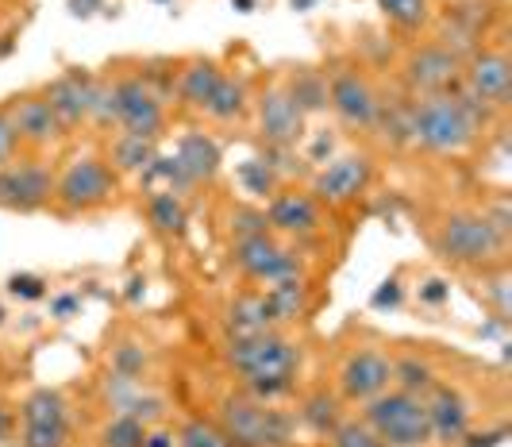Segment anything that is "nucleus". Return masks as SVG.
I'll use <instances>...</instances> for the list:
<instances>
[{
  "label": "nucleus",
  "mask_w": 512,
  "mask_h": 447,
  "mask_svg": "<svg viewBox=\"0 0 512 447\" xmlns=\"http://www.w3.org/2000/svg\"><path fill=\"white\" fill-rule=\"evenodd\" d=\"M262 328H278L266 290L243 286V290L231 293L228 309H224V332H262Z\"/></svg>",
  "instance_id": "obj_29"
},
{
  "label": "nucleus",
  "mask_w": 512,
  "mask_h": 447,
  "mask_svg": "<svg viewBox=\"0 0 512 447\" xmlns=\"http://www.w3.org/2000/svg\"><path fill=\"white\" fill-rule=\"evenodd\" d=\"M282 85L289 89V97L297 101V108L308 120L328 112V70L320 66H289L282 74Z\"/></svg>",
  "instance_id": "obj_30"
},
{
  "label": "nucleus",
  "mask_w": 512,
  "mask_h": 447,
  "mask_svg": "<svg viewBox=\"0 0 512 447\" xmlns=\"http://www.w3.org/2000/svg\"><path fill=\"white\" fill-rule=\"evenodd\" d=\"M228 4L239 12V16H251V12H258V0H228Z\"/></svg>",
  "instance_id": "obj_52"
},
{
  "label": "nucleus",
  "mask_w": 512,
  "mask_h": 447,
  "mask_svg": "<svg viewBox=\"0 0 512 447\" xmlns=\"http://www.w3.org/2000/svg\"><path fill=\"white\" fill-rule=\"evenodd\" d=\"M462 93L493 112L497 120L509 112L512 105V58L501 43H482L466 54L462 62Z\"/></svg>",
  "instance_id": "obj_17"
},
{
  "label": "nucleus",
  "mask_w": 512,
  "mask_h": 447,
  "mask_svg": "<svg viewBox=\"0 0 512 447\" xmlns=\"http://www.w3.org/2000/svg\"><path fill=\"white\" fill-rule=\"evenodd\" d=\"M316 4H320V0H289V8H293V12H312Z\"/></svg>",
  "instance_id": "obj_53"
},
{
  "label": "nucleus",
  "mask_w": 512,
  "mask_h": 447,
  "mask_svg": "<svg viewBox=\"0 0 512 447\" xmlns=\"http://www.w3.org/2000/svg\"><path fill=\"white\" fill-rule=\"evenodd\" d=\"M405 301H409V282H405V270H393L389 278H382L374 293H370V309L374 313H397V309H405Z\"/></svg>",
  "instance_id": "obj_41"
},
{
  "label": "nucleus",
  "mask_w": 512,
  "mask_h": 447,
  "mask_svg": "<svg viewBox=\"0 0 512 447\" xmlns=\"http://www.w3.org/2000/svg\"><path fill=\"white\" fill-rule=\"evenodd\" d=\"M297 409H293V421H297V432H305L312 440H328L339 424L351 417V409L343 405V397L335 394L328 382L320 386H308V390H297Z\"/></svg>",
  "instance_id": "obj_22"
},
{
  "label": "nucleus",
  "mask_w": 512,
  "mask_h": 447,
  "mask_svg": "<svg viewBox=\"0 0 512 447\" xmlns=\"http://www.w3.org/2000/svg\"><path fill=\"white\" fill-rule=\"evenodd\" d=\"M66 8L74 20H93V16H101L104 0H66Z\"/></svg>",
  "instance_id": "obj_50"
},
{
  "label": "nucleus",
  "mask_w": 512,
  "mask_h": 447,
  "mask_svg": "<svg viewBox=\"0 0 512 447\" xmlns=\"http://www.w3.org/2000/svg\"><path fill=\"white\" fill-rule=\"evenodd\" d=\"M385 447H432V424H428V401L424 394H409L401 386H389L378 397L355 409Z\"/></svg>",
  "instance_id": "obj_6"
},
{
  "label": "nucleus",
  "mask_w": 512,
  "mask_h": 447,
  "mask_svg": "<svg viewBox=\"0 0 512 447\" xmlns=\"http://www.w3.org/2000/svg\"><path fill=\"white\" fill-rule=\"evenodd\" d=\"M428 401V424H432V447H459L462 436L474 428V401L455 386L451 378H439L424 394Z\"/></svg>",
  "instance_id": "obj_20"
},
{
  "label": "nucleus",
  "mask_w": 512,
  "mask_h": 447,
  "mask_svg": "<svg viewBox=\"0 0 512 447\" xmlns=\"http://www.w3.org/2000/svg\"><path fill=\"white\" fill-rule=\"evenodd\" d=\"M462 62L466 54L451 47L447 39L420 35L409 51L401 54L397 78L409 97H436V93H455L462 85Z\"/></svg>",
  "instance_id": "obj_11"
},
{
  "label": "nucleus",
  "mask_w": 512,
  "mask_h": 447,
  "mask_svg": "<svg viewBox=\"0 0 512 447\" xmlns=\"http://www.w3.org/2000/svg\"><path fill=\"white\" fill-rule=\"evenodd\" d=\"M108 74L116 81V132L162 143L166 132H170V116H174L170 101L139 74V66L135 70L108 66Z\"/></svg>",
  "instance_id": "obj_9"
},
{
  "label": "nucleus",
  "mask_w": 512,
  "mask_h": 447,
  "mask_svg": "<svg viewBox=\"0 0 512 447\" xmlns=\"http://www.w3.org/2000/svg\"><path fill=\"white\" fill-rule=\"evenodd\" d=\"M147 286H151V282H147V274H143V270H135V274H128V278H124V290H120V297H124L128 305H139V301L147 297Z\"/></svg>",
  "instance_id": "obj_49"
},
{
  "label": "nucleus",
  "mask_w": 512,
  "mask_h": 447,
  "mask_svg": "<svg viewBox=\"0 0 512 447\" xmlns=\"http://www.w3.org/2000/svg\"><path fill=\"white\" fill-rule=\"evenodd\" d=\"M20 155H24V147H20V139H16V132H12V120H8V112L0 108V166L16 162Z\"/></svg>",
  "instance_id": "obj_46"
},
{
  "label": "nucleus",
  "mask_w": 512,
  "mask_h": 447,
  "mask_svg": "<svg viewBox=\"0 0 512 447\" xmlns=\"http://www.w3.org/2000/svg\"><path fill=\"white\" fill-rule=\"evenodd\" d=\"M174 158L181 162V170L189 174V182L197 185V193L216 185L220 170H224V143L205 128H185L174 139Z\"/></svg>",
  "instance_id": "obj_23"
},
{
  "label": "nucleus",
  "mask_w": 512,
  "mask_h": 447,
  "mask_svg": "<svg viewBox=\"0 0 512 447\" xmlns=\"http://www.w3.org/2000/svg\"><path fill=\"white\" fill-rule=\"evenodd\" d=\"M266 301H270L274 324H278V328H289V332H293L297 324H305L308 316H312V309H316L308 274H301V278H285V282L266 286Z\"/></svg>",
  "instance_id": "obj_27"
},
{
  "label": "nucleus",
  "mask_w": 512,
  "mask_h": 447,
  "mask_svg": "<svg viewBox=\"0 0 512 447\" xmlns=\"http://www.w3.org/2000/svg\"><path fill=\"white\" fill-rule=\"evenodd\" d=\"M466 286L474 293V301L486 309L489 320H497V324H512V270L509 263H497V266H486V270H474V274H466Z\"/></svg>",
  "instance_id": "obj_26"
},
{
  "label": "nucleus",
  "mask_w": 512,
  "mask_h": 447,
  "mask_svg": "<svg viewBox=\"0 0 512 447\" xmlns=\"http://www.w3.org/2000/svg\"><path fill=\"white\" fill-rule=\"evenodd\" d=\"M409 293L416 297L420 309L443 313V309L451 305V278H447V274H424L416 286H409Z\"/></svg>",
  "instance_id": "obj_42"
},
{
  "label": "nucleus",
  "mask_w": 512,
  "mask_h": 447,
  "mask_svg": "<svg viewBox=\"0 0 512 447\" xmlns=\"http://www.w3.org/2000/svg\"><path fill=\"white\" fill-rule=\"evenodd\" d=\"M143 440H147V424L124 417V413H112L93 428L89 447H143Z\"/></svg>",
  "instance_id": "obj_34"
},
{
  "label": "nucleus",
  "mask_w": 512,
  "mask_h": 447,
  "mask_svg": "<svg viewBox=\"0 0 512 447\" xmlns=\"http://www.w3.org/2000/svg\"><path fill=\"white\" fill-rule=\"evenodd\" d=\"M16 47H20V27H8V31L0 35V58H8Z\"/></svg>",
  "instance_id": "obj_51"
},
{
  "label": "nucleus",
  "mask_w": 512,
  "mask_h": 447,
  "mask_svg": "<svg viewBox=\"0 0 512 447\" xmlns=\"http://www.w3.org/2000/svg\"><path fill=\"white\" fill-rule=\"evenodd\" d=\"M497 116L474 105L462 89L436 93V97H412L409 105V147L428 158H466L486 139L489 124Z\"/></svg>",
  "instance_id": "obj_2"
},
{
  "label": "nucleus",
  "mask_w": 512,
  "mask_h": 447,
  "mask_svg": "<svg viewBox=\"0 0 512 447\" xmlns=\"http://www.w3.org/2000/svg\"><path fill=\"white\" fill-rule=\"evenodd\" d=\"M343 151V143H339V128L335 124H308L305 139L297 143V155L305 162L308 170H320V166H328L335 155Z\"/></svg>",
  "instance_id": "obj_35"
},
{
  "label": "nucleus",
  "mask_w": 512,
  "mask_h": 447,
  "mask_svg": "<svg viewBox=\"0 0 512 447\" xmlns=\"http://www.w3.org/2000/svg\"><path fill=\"white\" fill-rule=\"evenodd\" d=\"M266 224L274 236L289 239L293 247H308V243H320L332 228V212L324 209L305 182H285L266 205Z\"/></svg>",
  "instance_id": "obj_14"
},
{
  "label": "nucleus",
  "mask_w": 512,
  "mask_h": 447,
  "mask_svg": "<svg viewBox=\"0 0 512 447\" xmlns=\"http://www.w3.org/2000/svg\"><path fill=\"white\" fill-rule=\"evenodd\" d=\"M258 232H270L266 209L255 205V201H239V205H231L228 209V239L258 236Z\"/></svg>",
  "instance_id": "obj_40"
},
{
  "label": "nucleus",
  "mask_w": 512,
  "mask_h": 447,
  "mask_svg": "<svg viewBox=\"0 0 512 447\" xmlns=\"http://www.w3.org/2000/svg\"><path fill=\"white\" fill-rule=\"evenodd\" d=\"M89 132H97V135L116 132V81H112V74H108V66H104V70H97V78H93Z\"/></svg>",
  "instance_id": "obj_36"
},
{
  "label": "nucleus",
  "mask_w": 512,
  "mask_h": 447,
  "mask_svg": "<svg viewBox=\"0 0 512 447\" xmlns=\"http://www.w3.org/2000/svg\"><path fill=\"white\" fill-rule=\"evenodd\" d=\"M108 370L120 378H135V382H151V351L139 340H120L108 347Z\"/></svg>",
  "instance_id": "obj_37"
},
{
  "label": "nucleus",
  "mask_w": 512,
  "mask_h": 447,
  "mask_svg": "<svg viewBox=\"0 0 512 447\" xmlns=\"http://www.w3.org/2000/svg\"><path fill=\"white\" fill-rule=\"evenodd\" d=\"M143 447H178V428H174V421L147 424V440H143Z\"/></svg>",
  "instance_id": "obj_47"
},
{
  "label": "nucleus",
  "mask_w": 512,
  "mask_h": 447,
  "mask_svg": "<svg viewBox=\"0 0 512 447\" xmlns=\"http://www.w3.org/2000/svg\"><path fill=\"white\" fill-rule=\"evenodd\" d=\"M389 359H393V386H401L409 394H428L439 382L436 363L424 351H416V347H409V351L389 347Z\"/></svg>",
  "instance_id": "obj_31"
},
{
  "label": "nucleus",
  "mask_w": 512,
  "mask_h": 447,
  "mask_svg": "<svg viewBox=\"0 0 512 447\" xmlns=\"http://www.w3.org/2000/svg\"><path fill=\"white\" fill-rule=\"evenodd\" d=\"M324 447H385V444L359 421V417H355V413H351V417H347V421L339 424L332 436L324 440Z\"/></svg>",
  "instance_id": "obj_43"
},
{
  "label": "nucleus",
  "mask_w": 512,
  "mask_h": 447,
  "mask_svg": "<svg viewBox=\"0 0 512 447\" xmlns=\"http://www.w3.org/2000/svg\"><path fill=\"white\" fill-rule=\"evenodd\" d=\"M374 182H378V158L362 147H351V151H339L328 166L312 170L305 185L328 212H347L370 197Z\"/></svg>",
  "instance_id": "obj_10"
},
{
  "label": "nucleus",
  "mask_w": 512,
  "mask_h": 447,
  "mask_svg": "<svg viewBox=\"0 0 512 447\" xmlns=\"http://www.w3.org/2000/svg\"><path fill=\"white\" fill-rule=\"evenodd\" d=\"M162 151V143H154V139H139V135H128V132H112L104 135V151L101 155L108 158V166L128 182V178H139L147 166H151V158Z\"/></svg>",
  "instance_id": "obj_28"
},
{
  "label": "nucleus",
  "mask_w": 512,
  "mask_h": 447,
  "mask_svg": "<svg viewBox=\"0 0 512 447\" xmlns=\"http://www.w3.org/2000/svg\"><path fill=\"white\" fill-rule=\"evenodd\" d=\"M54 174L58 166L51 155H20L16 162L0 166V212L12 216L51 212Z\"/></svg>",
  "instance_id": "obj_16"
},
{
  "label": "nucleus",
  "mask_w": 512,
  "mask_h": 447,
  "mask_svg": "<svg viewBox=\"0 0 512 447\" xmlns=\"http://www.w3.org/2000/svg\"><path fill=\"white\" fill-rule=\"evenodd\" d=\"M509 440V421H497L489 428H470L459 447H501Z\"/></svg>",
  "instance_id": "obj_45"
},
{
  "label": "nucleus",
  "mask_w": 512,
  "mask_h": 447,
  "mask_svg": "<svg viewBox=\"0 0 512 447\" xmlns=\"http://www.w3.org/2000/svg\"><path fill=\"white\" fill-rule=\"evenodd\" d=\"M8 324V305H4V297H0V328Z\"/></svg>",
  "instance_id": "obj_54"
},
{
  "label": "nucleus",
  "mask_w": 512,
  "mask_h": 447,
  "mask_svg": "<svg viewBox=\"0 0 512 447\" xmlns=\"http://www.w3.org/2000/svg\"><path fill=\"white\" fill-rule=\"evenodd\" d=\"M382 108V85L362 62H335L328 70V112L339 132L370 135Z\"/></svg>",
  "instance_id": "obj_8"
},
{
  "label": "nucleus",
  "mask_w": 512,
  "mask_h": 447,
  "mask_svg": "<svg viewBox=\"0 0 512 447\" xmlns=\"http://www.w3.org/2000/svg\"><path fill=\"white\" fill-rule=\"evenodd\" d=\"M85 313V297L81 290H51L47 293V320L51 324H74Z\"/></svg>",
  "instance_id": "obj_44"
},
{
  "label": "nucleus",
  "mask_w": 512,
  "mask_h": 447,
  "mask_svg": "<svg viewBox=\"0 0 512 447\" xmlns=\"http://www.w3.org/2000/svg\"><path fill=\"white\" fill-rule=\"evenodd\" d=\"M251 101H255L251 78L224 70V78L212 89L208 105L201 108V120L212 124V128H243V124H251Z\"/></svg>",
  "instance_id": "obj_24"
},
{
  "label": "nucleus",
  "mask_w": 512,
  "mask_h": 447,
  "mask_svg": "<svg viewBox=\"0 0 512 447\" xmlns=\"http://www.w3.org/2000/svg\"><path fill=\"white\" fill-rule=\"evenodd\" d=\"M20 447H74L77 444V417L74 401L58 386H35L27 390L20 409Z\"/></svg>",
  "instance_id": "obj_12"
},
{
  "label": "nucleus",
  "mask_w": 512,
  "mask_h": 447,
  "mask_svg": "<svg viewBox=\"0 0 512 447\" xmlns=\"http://www.w3.org/2000/svg\"><path fill=\"white\" fill-rule=\"evenodd\" d=\"M424 239H428V247H432V255H436L439 263L451 266V270H462V274L509 263L512 239L505 232H497L478 205L439 209L424 224Z\"/></svg>",
  "instance_id": "obj_3"
},
{
  "label": "nucleus",
  "mask_w": 512,
  "mask_h": 447,
  "mask_svg": "<svg viewBox=\"0 0 512 447\" xmlns=\"http://www.w3.org/2000/svg\"><path fill=\"white\" fill-rule=\"evenodd\" d=\"M124 197V178L108 166L101 151H74L54 174L51 216L58 220H85L101 216Z\"/></svg>",
  "instance_id": "obj_4"
},
{
  "label": "nucleus",
  "mask_w": 512,
  "mask_h": 447,
  "mask_svg": "<svg viewBox=\"0 0 512 447\" xmlns=\"http://www.w3.org/2000/svg\"><path fill=\"white\" fill-rule=\"evenodd\" d=\"M174 428H178V447H231L212 417H181Z\"/></svg>",
  "instance_id": "obj_38"
},
{
  "label": "nucleus",
  "mask_w": 512,
  "mask_h": 447,
  "mask_svg": "<svg viewBox=\"0 0 512 447\" xmlns=\"http://www.w3.org/2000/svg\"><path fill=\"white\" fill-rule=\"evenodd\" d=\"M224 367L235 374V390L266 405H285L301 390L305 347L289 328L262 332H224Z\"/></svg>",
  "instance_id": "obj_1"
},
{
  "label": "nucleus",
  "mask_w": 512,
  "mask_h": 447,
  "mask_svg": "<svg viewBox=\"0 0 512 447\" xmlns=\"http://www.w3.org/2000/svg\"><path fill=\"white\" fill-rule=\"evenodd\" d=\"M20 436V417L12 405H0V447H12Z\"/></svg>",
  "instance_id": "obj_48"
},
{
  "label": "nucleus",
  "mask_w": 512,
  "mask_h": 447,
  "mask_svg": "<svg viewBox=\"0 0 512 447\" xmlns=\"http://www.w3.org/2000/svg\"><path fill=\"white\" fill-rule=\"evenodd\" d=\"M74 447H85V444H74Z\"/></svg>",
  "instance_id": "obj_56"
},
{
  "label": "nucleus",
  "mask_w": 512,
  "mask_h": 447,
  "mask_svg": "<svg viewBox=\"0 0 512 447\" xmlns=\"http://www.w3.org/2000/svg\"><path fill=\"white\" fill-rule=\"evenodd\" d=\"M208 417L228 436L231 447H293L297 440V421L289 409L255 401L243 390L220 397Z\"/></svg>",
  "instance_id": "obj_5"
},
{
  "label": "nucleus",
  "mask_w": 512,
  "mask_h": 447,
  "mask_svg": "<svg viewBox=\"0 0 512 447\" xmlns=\"http://www.w3.org/2000/svg\"><path fill=\"white\" fill-rule=\"evenodd\" d=\"M235 185H239V193L247 197V201H255V205H266L278 189H282V174L266 162L262 155H251L243 158V162H235Z\"/></svg>",
  "instance_id": "obj_32"
},
{
  "label": "nucleus",
  "mask_w": 512,
  "mask_h": 447,
  "mask_svg": "<svg viewBox=\"0 0 512 447\" xmlns=\"http://www.w3.org/2000/svg\"><path fill=\"white\" fill-rule=\"evenodd\" d=\"M228 263L239 274L243 286H274L285 278H301L305 270V255L301 247H293L289 239L274 236V232H258V236H243L228 243Z\"/></svg>",
  "instance_id": "obj_7"
},
{
  "label": "nucleus",
  "mask_w": 512,
  "mask_h": 447,
  "mask_svg": "<svg viewBox=\"0 0 512 447\" xmlns=\"http://www.w3.org/2000/svg\"><path fill=\"white\" fill-rule=\"evenodd\" d=\"M224 62L212 58V54H189L178 58V74H174V93H170V108L189 112V116H201V108L208 105L212 89L224 78Z\"/></svg>",
  "instance_id": "obj_21"
},
{
  "label": "nucleus",
  "mask_w": 512,
  "mask_h": 447,
  "mask_svg": "<svg viewBox=\"0 0 512 447\" xmlns=\"http://www.w3.org/2000/svg\"><path fill=\"white\" fill-rule=\"evenodd\" d=\"M4 293H8L12 301H20V305H39V301H47V293H51V278H47V274H35V270H16V274H8Z\"/></svg>",
  "instance_id": "obj_39"
},
{
  "label": "nucleus",
  "mask_w": 512,
  "mask_h": 447,
  "mask_svg": "<svg viewBox=\"0 0 512 447\" xmlns=\"http://www.w3.org/2000/svg\"><path fill=\"white\" fill-rule=\"evenodd\" d=\"M389 386H393V359L382 340H359L339 351L332 370V390L343 397L347 409H359Z\"/></svg>",
  "instance_id": "obj_13"
},
{
  "label": "nucleus",
  "mask_w": 512,
  "mask_h": 447,
  "mask_svg": "<svg viewBox=\"0 0 512 447\" xmlns=\"http://www.w3.org/2000/svg\"><path fill=\"white\" fill-rule=\"evenodd\" d=\"M251 124H255L258 147H285L297 151V143L308 132V116L297 108L282 85V74L255 85V101H251Z\"/></svg>",
  "instance_id": "obj_15"
},
{
  "label": "nucleus",
  "mask_w": 512,
  "mask_h": 447,
  "mask_svg": "<svg viewBox=\"0 0 512 447\" xmlns=\"http://www.w3.org/2000/svg\"><path fill=\"white\" fill-rule=\"evenodd\" d=\"M0 108L8 112L12 132L20 139L24 155H54V151L66 143V135H62L51 105H47V97H43L39 89H20V93L4 97Z\"/></svg>",
  "instance_id": "obj_18"
},
{
  "label": "nucleus",
  "mask_w": 512,
  "mask_h": 447,
  "mask_svg": "<svg viewBox=\"0 0 512 447\" xmlns=\"http://www.w3.org/2000/svg\"><path fill=\"white\" fill-rule=\"evenodd\" d=\"M154 4H174V0H154Z\"/></svg>",
  "instance_id": "obj_55"
},
{
  "label": "nucleus",
  "mask_w": 512,
  "mask_h": 447,
  "mask_svg": "<svg viewBox=\"0 0 512 447\" xmlns=\"http://www.w3.org/2000/svg\"><path fill=\"white\" fill-rule=\"evenodd\" d=\"M139 212H143V224L151 228V236H158L162 243H181L189 236V201L181 193L143 189L139 193Z\"/></svg>",
  "instance_id": "obj_25"
},
{
  "label": "nucleus",
  "mask_w": 512,
  "mask_h": 447,
  "mask_svg": "<svg viewBox=\"0 0 512 447\" xmlns=\"http://www.w3.org/2000/svg\"><path fill=\"white\" fill-rule=\"evenodd\" d=\"M93 78L97 70H85V66H66L58 70L54 78H47L39 85V93L47 97L54 120L66 139L89 132V105H93Z\"/></svg>",
  "instance_id": "obj_19"
},
{
  "label": "nucleus",
  "mask_w": 512,
  "mask_h": 447,
  "mask_svg": "<svg viewBox=\"0 0 512 447\" xmlns=\"http://www.w3.org/2000/svg\"><path fill=\"white\" fill-rule=\"evenodd\" d=\"M374 4H378V12L393 31L416 35V39L436 20V0H374Z\"/></svg>",
  "instance_id": "obj_33"
}]
</instances>
